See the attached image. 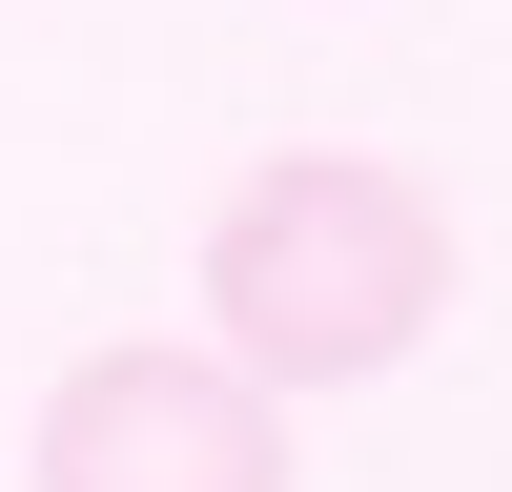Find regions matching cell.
Segmentation results:
<instances>
[{"mask_svg": "<svg viewBox=\"0 0 512 492\" xmlns=\"http://www.w3.org/2000/svg\"><path fill=\"white\" fill-rule=\"evenodd\" d=\"M451 267L472 246H451V205L410 164L287 144V164H246L205 205V349L246 390H369V369H410L451 328Z\"/></svg>", "mask_w": 512, "mask_h": 492, "instance_id": "obj_1", "label": "cell"}, {"mask_svg": "<svg viewBox=\"0 0 512 492\" xmlns=\"http://www.w3.org/2000/svg\"><path fill=\"white\" fill-rule=\"evenodd\" d=\"M41 492H287V390L226 349H82L41 390Z\"/></svg>", "mask_w": 512, "mask_h": 492, "instance_id": "obj_2", "label": "cell"}]
</instances>
